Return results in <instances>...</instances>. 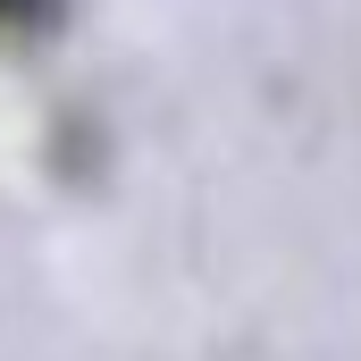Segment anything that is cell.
Instances as JSON below:
<instances>
[{
    "label": "cell",
    "mask_w": 361,
    "mask_h": 361,
    "mask_svg": "<svg viewBox=\"0 0 361 361\" xmlns=\"http://www.w3.org/2000/svg\"><path fill=\"white\" fill-rule=\"evenodd\" d=\"M59 0H0V25H34V17H51Z\"/></svg>",
    "instance_id": "1"
}]
</instances>
